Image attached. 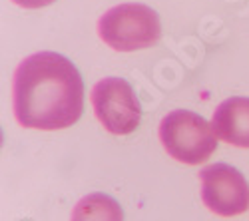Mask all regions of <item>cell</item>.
<instances>
[{
	"mask_svg": "<svg viewBox=\"0 0 249 221\" xmlns=\"http://www.w3.org/2000/svg\"><path fill=\"white\" fill-rule=\"evenodd\" d=\"M12 100L14 118L22 128L64 130L84 112V80L62 54L38 52L18 64Z\"/></svg>",
	"mask_w": 249,
	"mask_h": 221,
	"instance_id": "cell-1",
	"label": "cell"
},
{
	"mask_svg": "<svg viewBox=\"0 0 249 221\" xmlns=\"http://www.w3.org/2000/svg\"><path fill=\"white\" fill-rule=\"evenodd\" d=\"M98 34L116 52H136L154 46L161 38V22L150 6L128 2L110 8L100 18Z\"/></svg>",
	"mask_w": 249,
	"mask_h": 221,
	"instance_id": "cell-2",
	"label": "cell"
},
{
	"mask_svg": "<svg viewBox=\"0 0 249 221\" xmlns=\"http://www.w3.org/2000/svg\"><path fill=\"white\" fill-rule=\"evenodd\" d=\"M160 142L174 159L188 166H197L207 162L217 150V134L199 114L176 110L161 119Z\"/></svg>",
	"mask_w": 249,
	"mask_h": 221,
	"instance_id": "cell-3",
	"label": "cell"
},
{
	"mask_svg": "<svg viewBox=\"0 0 249 221\" xmlns=\"http://www.w3.org/2000/svg\"><path fill=\"white\" fill-rule=\"evenodd\" d=\"M92 106L100 124L110 134L128 136L140 126V100L134 88L122 78L100 80L92 90Z\"/></svg>",
	"mask_w": 249,
	"mask_h": 221,
	"instance_id": "cell-4",
	"label": "cell"
},
{
	"mask_svg": "<svg viewBox=\"0 0 249 221\" xmlns=\"http://www.w3.org/2000/svg\"><path fill=\"white\" fill-rule=\"evenodd\" d=\"M199 177L201 199L215 215L235 217L249 207V184L233 166L212 164L201 170Z\"/></svg>",
	"mask_w": 249,
	"mask_h": 221,
	"instance_id": "cell-5",
	"label": "cell"
},
{
	"mask_svg": "<svg viewBox=\"0 0 249 221\" xmlns=\"http://www.w3.org/2000/svg\"><path fill=\"white\" fill-rule=\"evenodd\" d=\"M217 137L235 148H249V98L235 96L221 102L212 122Z\"/></svg>",
	"mask_w": 249,
	"mask_h": 221,
	"instance_id": "cell-6",
	"label": "cell"
},
{
	"mask_svg": "<svg viewBox=\"0 0 249 221\" xmlns=\"http://www.w3.org/2000/svg\"><path fill=\"white\" fill-rule=\"evenodd\" d=\"M72 221H124L122 205L106 193L82 197L72 211Z\"/></svg>",
	"mask_w": 249,
	"mask_h": 221,
	"instance_id": "cell-7",
	"label": "cell"
},
{
	"mask_svg": "<svg viewBox=\"0 0 249 221\" xmlns=\"http://www.w3.org/2000/svg\"><path fill=\"white\" fill-rule=\"evenodd\" d=\"M16 6H22V8H44L56 0H12Z\"/></svg>",
	"mask_w": 249,
	"mask_h": 221,
	"instance_id": "cell-8",
	"label": "cell"
}]
</instances>
